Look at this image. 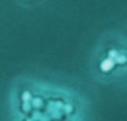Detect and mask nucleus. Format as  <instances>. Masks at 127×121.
<instances>
[{"label":"nucleus","instance_id":"obj_5","mask_svg":"<svg viewBox=\"0 0 127 121\" xmlns=\"http://www.w3.org/2000/svg\"><path fill=\"white\" fill-rule=\"evenodd\" d=\"M40 103H41V101H40L39 99H37V100H35V103L33 104H35V107H39Z\"/></svg>","mask_w":127,"mask_h":121},{"label":"nucleus","instance_id":"obj_2","mask_svg":"<svg viewBox=\"0 0 127 121\" xmlns=\"http://www.w3.org/2000/svg\"><path fill=\"white\" fill-rule=\"evenodd\" d=\"M115 59H116V61L118 62V63H124V62L127 61V58L125 56H117Z\"/></svg>","mask_w":127,"mask_h":121},{"label":"nucleus","instance_id":"obj_1","mask_svg":"<svg viewBox=\"0 0 127 121\" xmlns=\"http://www.w3.org/2000/svg\"><path fill=\"white\" fill-rule=\"evenodd\" d=\"M113 67H114V60L110 59V58L105 59L100 63V68H101V70H103V71H109Z\"/></svg>","mask_w":127,"mask_h":121},{"label":"nucleus","instance_id":"obj_3","mask_svg":"<svg viewBox=\"0 0 127 121\" xmlns=\"http://www.w3.org/2000/svg\"><path fill=\"white\" fill-rule=\"evenodd\" d=\"M30 98H31V96H30V93H29V92H25L24 93V100H25V101H28Z\"/></svg>","mask_w":127,"mask_h":121},{"label":"nucleus","instance_id":"obj_4","mask_svg":"<svg viewBox=\"0 0 127 121\" xmlns=\"http://www.w3.org/2000/svg\"><path fill=\"white\" fill-rule=\"evenodd\" d=\"M109 56H110V57H112V59H115V58H116L118 55H117V52H116V51L112 50V51H109Z\"/></svg>","mask_w":127,"mask_h":121}]
</instances>
